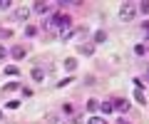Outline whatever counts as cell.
<instances>
[{"label":"cell","mask_w":149,"mask_h":124,"mask_svg":"<svg viewBox=\"0 0 149 124\" xmlns=\"http://www.w3.org/2000/svg\"><path fill=\"white\" fill-rule=\"evenodd\" d=\"M50 27H60V30H62V35H67V30H70V17L62 15V12H57V15L50 20Z\"/></svg>","instance_id":"1"},{"label":"cell","mask_w":149,"mask_h":124,"mask_svg":"<svg viewBox=\"0 0 149 124\" xmlns=\"http://www.w3.org/2000/svg\"><path fill=\"white\" fill-rule=\"evenodd\" d=\"M134 12H137V10H134V5H132V3H124V5H122V10H119V17H122L124 22H129V20L134 17Z\"/></svg>","instance_id":"2"},{"label":"cell","mask_w":149,"mask_h":124,"mask_svg":"<svg viewBox=\"0 0 149 124\" xmlns=\"http://www.w3.org/2000/svg\"><path fill=\"white\" fill-rule=\"evenodd\" d=\"M112 107H114V112H129V102L127 99H114Z\"/></svg>","instance_id":"3"},{"label":"cell","mask_w":149,"mask_h":124,"mask_svg":"<svg viewBox=\"0 0 149 124\" xmlns=\"http://www.w3.org/2000/svg\"><path fill=\"white\" fill-rule=\"evenodd\" d=\"M10 55H13V60H22V57L27 55V50L22 47V45H15V47L10 50Z\"/></svg>","instance_id":"4"},{"label":"cell","mask_w":149,"mask_h":124,"mask_svg":"<svg viewBox=\"0 0 149 124\" xmlns=\"http://www.w3.org/2000/svg\"><path fill=\"white\" fill-rule=\"evenodd\" d=\"M134 87H137V89H134V99H137L139 104H144V92H142V82H139V80H134Z\"/></svg>","instance_id":"5"},{"label":"cell","mask_w":149,"mask_h":124,"mask_svg":"<svg viewBox=\"0 0 149 124\" xmlns=\"http://www.w3.org/2000/svg\"><path fill=\"white\" fill-rule=\"evenodd\" d=\"M32 80H35V82H42L45 80V72L40 70V67H32Z\"/></svg>","instance_id":"6"},{"label":"cell","mask_w":149,"mask_h":124,"mask_svg":"<svg viewBox=\"0 0 149 124\" xmlns=\"http://www.w3.org/2000/svg\"><path fill=\"white\" fill-rule=\"evenodd\" d=\"M100 112H102V114H109V112H114L112 102H102V104H100Z\"/></svg>","instance_id":"7"},{"label":"cell","mask_w":149,"mask_h":124,"mask_svg":"<svg viewBox=\"0 0 149 124\" xmlns=\"http://www.w3.org/2000/svg\"><path fill=\"white\" fill-rule=\"evenodd\" d=\"M47 10H50V5H47V3H35V12H42V15H45Z\"/></svg>","instance_id":"8"},{"label":"cell","mask_w":149,"mask_h":124,"mask_svg":"<svg viewBox=\"0 0 149 124\" xmlns=\"http://www.w3.org/2000/svg\"><path fill=\"white\" fill-rule=\"evenodd\" d=\"M104 40H107V33L104 30H97L95 33V42H104Z\"/></svg>","instance_id":"9"},{"label":"cell","mask_w":149,"mask_h":124,"mask_svg":"<svg viewBox=\"0 0 149 124\" xmlns=\"http://www.w3.org/2000/svg\"><path fill=\"white\" fill-rule=\"evenodd\" d=\"M65 67H67V70H74V67H77V60H74V57H67V60H65Z\"/></svg>","instance_id":"10"},{"label":"cell","mask_w":149,"mask_h":124,"mask_svg":"<svg viewBox=\"0 0 149 124\" xmlns=\"http://www.w3.org/2000/svg\"><path fill=\"white\" fill-rule=\"evenodd\" d=\"M134 52H137V55H147L149 50H147V45H144V42H139L137 47H134Z\"/></svg>","instance_id":"11"},{"label":"cell","mask_w":149,"mask_h":124,"mask_svg":"<svg viewBox=\"0 0 149 124\" xmlns=\"http://www.w3.org/2000/svg\"><path fill=\"white\" fill-rule=\"evenodd\" d=\"M15 89H22L17 82H8V85H5V92H15Z\"/></svg>","instance_id":"12"},{"label":"cell","mask_w":149,"mask_h":124,"mask_svg":"<svg viewBox=\"0 0 149 124\" xmlns=\"http://www.w3.org/2000/svg\"><path fill=\"white\" fill-rule=\"evenodd\" d=\"M17 72H20V70H17L15 65H8V67H5V75H10V77H15Z\"/></svg>","instance_id":"13"},{"label":"cell","mask_w":149,"mask_h":124,"mask_svg":"<svg viewBox=\"0 0 149 124\" xmlns=\"http://www.w3.org/2000/svg\"><path fill=\"white\" fill-rule=\"evenodd\" d=\"M25 35H27V37H32V35H37V27H35V25H27V27H25Z\"/></svg>","instance_id":"14"},{"label":"cell","mask_w":149,"mask_h":124,"mask_svg":"<svg viewBox=\"0 0 149 124\" xmlns=\"http://www.w3.org/2000/svg\"><path fill=\"white\" fill-rule=\"evenodd\" d=\"M87 124H107V122L102 117H90V119H87Z\"/></svg>","instance_id":"15"},{"label":"cell","mask_w":149,"mask_h":124,"mask_svg":"<svg viewBox=\"0 0 149 124\" xmlns=\"http://www.w3.org/2000/svg\"><path fill=\"white\" fill-rule=\"evenodd\" d=\"M80 52H85V55H92V52H95V47H92V45H82V50H80Z\"/></svg>","instance_id":"16"},{"label":"cell","mask_w":149,"mask_h":124,"mask_svg":"<svg viewBox=\"0 0 149 124\" xmlns=\"http://www.w3.org/2000/svg\"><path fill=\"white\" fill-rule=\"evenodd\" d=\"M62 112H65V114H72V112H74V107H72V104H70V102H65V107H62Z\"/></svg>","instance_id":"17"},{"label":"cell","mask_w":149,"mask_h":124,"mask_svg":"<svg viewBox=\"0 0 149 124\" xmlns=\"http://www.w3.org/2000/svg\"><path fill=\"white\" fill-rule=\"evenodd\" d=\"M97 107H100V104H97V102H95V99H90V102H87V109H90V112H95V109H97Z\"/></svg>","instance_id":"18"},{"label":"cell","mask_w":149,"mask_h":124,"mask_svg":"<svg viewBox=\"0 0 149 124\" xmlns=\"http://www.w3.org/2000/svg\"><path fill=\"white\" fill-rule=\"evenodd\" d=\"M27 15H30V10H20V12H17V15H15V17H17V20H25V17H27Z\"/></svg>","instance_id":"19"},{"label":"cell","mask_w":149,"mask_h":124,"mask_svg":"<svg viewBox=\"0 0 149 124\" xmlns=\"http://www.w3.org/2000/svg\"><path fill=\"white\" fill-rule=\"evenodd\" d=\"M139 8H142V12H144V15H149V0H147V3H142Z\"/></svg>","instance_id":"20"},{"label":"cell","mask_w":149,"mask_h":124,"mask_svg":"<svg viewBox=\"0 0 149 124\" xmlns=\"http://www.w3.org/2000/svg\"><path fill=\"white\" fill-rule=\"evenodd\" d=\"M10 8V0H0V10H8Z\"/></svg>","instance_id":"21"},{"label":"cell","mask_w":149,"mask_h":124,"mask_svg":"<svg viewBox=\"0 0 149 124\" xmlns=\"http://www.w3.org/2000/svg\"><path fill=\"white\" fill-rule=\"evenodd\" d=\"M142 33H144V37H149V22H144V25H142Z\"/></svg>","instance_id":"22"},{"label":"cell","mask_w":149,"mask_h":124,"mask_svg":"<svg viewBox=\"0 0 149 124\" xmlns=\"http://www.w3.org/2000/svg\"><path fill=\"white\" fill-rule=\"evenodd\" d=\"M5 52H8V50H5V47H3V45H0V60L5 57Z\"/></svg>","instance_id":"23"},{"label":"cell","mask_w":149,"mask_h":124,"mask_svg":"<svg viewBox=\"0 0 149 124\" xmlns=\"http://www.w3.org/2000/svg\"><path fill=\"white\" fill-rule=\"evenodd\" d=\"M119 124H127V122H124V119H119Z\"/></svg>","instance_id":"24"},{"label":"cell","mask_w":149,"mask_h":124,"mask_svg":"<svg viewBox=\"0 0 149 124\" xmlns=\"http://www.w3.org/2000/svg\"><path fill=\"white\" fill-rule=\"evenodd\" d=\"M0 119H3V112H0Z\"/></svg>","instance_id":"25"}]
</instances>
